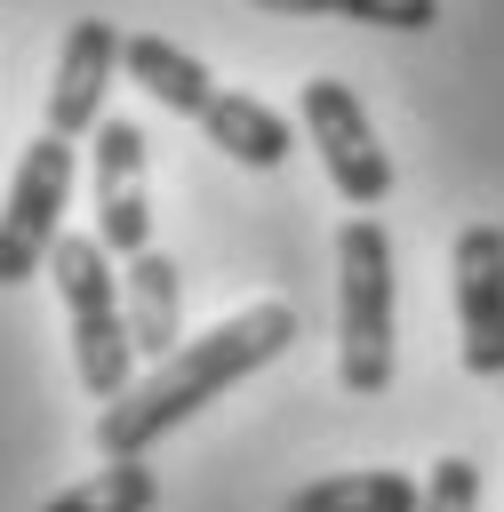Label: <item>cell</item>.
<instances>
[{"mask_svg":"<svg viewBox=\"0 0 504 512\" xmlns=\"http://www.w3.org/2000/svg\"><path fill=\"white\" fill-rule=\"evenodd\" d=\"M296 120H304V136H312L336 200L376 208V200L392 192V152L376 144V120H368V104H360L344 80H304V88H296Z\"/></svg>","mask_w":504,"mask_h":512,"instance_id":"obj_5","label":"cell"},{"mask_svg":"<svg viewBox=\"0 0 504 512\" xmlns=\"http://www.w3.org/2000/svg\"><path fill=\"white\" fill-rule=\"evenodd\" d=\"M56 296H64V320H72V368L80 384L112 408L128 384H136V344H128V304H120V272L112 256L96 248V232H64L56 256Z\"/></svg>","mask_w":504,"mask_h":512,"instance_id":"obj_3","label":"cell"},{"mask_svg":"<svg viewBox=\"0 0 504 512\" xmlns=\"http://www.w3.org/2000/svg\"><path fill=\"white\" fill-rule=\"evenodd\" d=\"M120 72H128L152 104H168V112H184V120H208V104L224 96V88L208 80V64H200L192 48H176V40H160V32H128Z\"/></svg>","mask_w":504,"mask_h":512,"instance_id":"obj_10","label":"cell"},{"mask_svg":"<svg viewBox=\"0 0 504 512\" xmlns=\"http://www.w3.org/2000/svg\"><path fill=\"white\" fill-rule=\"evenodd\" d=\"M416 504H424V480H408L392 464H360V472H328V480L288 488L280 512H416Z\"/></svg>","mask_w":504,"mask_h":512,"instance_id":"obj_12","label":"cell"},{"mask_svg":"<svg viewBox=\"0 0 504 512\" xmlns=\"http://www.w3.org/2000/svg\"><path fill=\"white\" fill-rule=\"evenodd\" d=\"M456 336H464V368L504 384V224H464L456 232Z\"/></svg>","mask_w":504,"mask_h":512,"instance_id":"obj_8","label":"cell"},{"mask_svg":"<svg viewBox=\"0 0 504 512\" xmlns=\"http://www.w3.org/2000/svg\"><path fill=\"white\" fill-rule=\"evenodd\" d=\"M200 136H208L224 160H240V168H280V160L296 152L288 112H272V104H264V96H248V88H224V96L208 104Z\"/></svg>","mask_w":504,"mask_h":512,"instance_id":"obj_11","label":"cell"},{"mask_svg":"<svg viewBox=\"0 0 504 512\" xmlns=\"http://www.w3.org/2000/svg\"><path fill=\"white\" fill-rule=\"evenodd\" d=\"M392 232L376 216H344L336 232V376L344 392L376 400L392 384Z\"/></svg>","mask_w":504,"mask_h":512,"instance_id":"obj_2","label":"cell"},{"mask_svg":"<svg viewBox=\"0 0 504 512\" xmlns=\"http://www.w3.org/2000/svg\"><path fill=\"white\" fill-rule=\"evenodd\" d=\"M120 304H128V344H136V360L160 368V360L184 344V272H176V256L144 248V256L120 272Z\"/></svg>","mask_w":504,"mask_h":512,"instance_id":"obj_9","label":"cell"},{"mask_svg":"<svg viewBox=\"0 0 504 512\" xmlns=\"http://www.w3.org/2000/svg\"><path fill=\"white\" fill-rule=\"evenodd\" d=\"M64 200H72V144L64 136H32L24 160H16V184H8V208H0V288L32 280L56 240H64Z\"/></svg>","mask_w":504,"mask_h":512,"instance_id":"obj_4","label":"cell"},{"mask_svg":"<svg viewBox=\"0 0 504 512\" xmlns=\"http://www.w3.org/2000/svg\"><path fill=\"white\" fill-rule=\"evenodd\" d=\"M152 504H160V472H152L144 456H128V464H104V472L72 480V488L48 496L40 512H152Z\"/></svg>","mask_w":504,"mask_h":512,"instance_id":"obj_13","label":"cell"},{"mask_svg":"<svg viewBox=\"0 0 504 512\" xmlns=\"http://www.w3.org/2000/svg\"><path fill=\"white\" fill-rule=\"evenodd\" d=\"M264 16H344V24H376V32H432L440 0H248Z\"/></svg>","mask_w":504,"mask_h":512,"instance_id":"obj_14","label":"cell"},{"mask_svg":"<svg viewBox=\"0 0 504 512\" xmlns=\"http://www.w3.org/2000/svg\"><path fill=\"white\" fill-rule=\"evenodd\" d=\"M88 176H96V248L136 264L152 248V144L136 120H104L88 144Z\"/></svg>","mask_w":504,"mask_h":512,"instance_id":"obj_6","label":"cell"},{"mask_svg":"<svg viewBox=\"0 0 504 512\" xmlns=\"http://www.w3.org/2000/svg\"><path fill=\"white\" fill-rule=\"evenodd\" d=\"M288 344H296V312H288V304H248V312L184 336L160 368H144V376L96 416V456H104V464L144 456L152 440H168L184 416H200L216 392H232L240 376H256V368L280 360Z\"/></svg>","mask_w":504,"mask_h":512,"instance_id":"obj_1","label":"cell"},{"mask_svg":"<svg viewBox=\"0 0 504 512\" xmlns=\"http://www.w3.org/2000/svg\"><path fill=\"white\" fill-rule=\"evenodd\" d=\"M416 512H480V464L472 456H440L424 472V504Z\"/></svg>","mask_w":504,"mask_h":512,"instance_id":"obj_15","label":"cell"},{"mask_svg":"<svg viewBox=\"0 0 504 512\" xmlns=\"http://www.w3.org/2000/svg\"><path fill=\"white\" fill-rule=\"evenodd\" d=\"M120 56H128V32L112 24V16H80L72 32H64V48H56V80H48V136H96L112 112H104V96H112V80H120Z\"/></svg>","mask_w":504,"mask_h":512,"instance_id":"obj_7","label":"cell"}]
</instances>
